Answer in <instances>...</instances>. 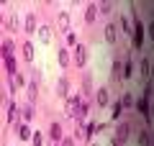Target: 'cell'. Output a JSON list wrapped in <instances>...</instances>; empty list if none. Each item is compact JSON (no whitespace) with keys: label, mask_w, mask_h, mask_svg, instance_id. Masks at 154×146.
<instances>
[{"label":"cell","mask_w":154,"mask_h":146,"mask_svg":"<svg viewBox=\"0 0 154 146\" xmlns=\"http://www.w3.org/2000/svg\"><path fill=\"white\" fill-rule=\"evenodd\" d=\"M98 11H100V13H110V11H113V5H110V3H100Z\"/></svg>","instance_id":"d6a6232c"},{"label":"cell","mask_w":154,"mask_h":146,"mask_svg":"<svg viewBox=\"0 0 154 146\" xmlns=\"http://www.w3.org/2000/svg\"><path fill=\"white\" fill-rule=\"evenodd\" d=\"M152 118H154V105H152Z\"/></svg>","instance_id":"d590c367"},{"label":"cell","mask_w":154,"mask_h":146,"mask_svg":"<svg viewBox=\"0 0 154 146\" xmlns=\"http://www.w3.org/2000/svg\"><path fill=\"white\" fill-rule=\"evenodd\" d=\"M139 72H141V77H144V80H146V77H149V72H152V62H149L146 56H144V59H141V64H139Z\"/></svg>","instance_id":"d6986e66"},{"label":"cell","mask_w":154,"mask_h":146,"mask_svg":"<svg viewBox=\"0 0 154 146\" xmlns=\"http://www.w3.org/2000/svg\"><path fill=\"white\" fill-rule=\"evenodd\" d=\"M72 62H75V67H85V62H88V46H85V44H77L75 46Z\"/></svg>","instance_id":"277c9868"},{"label":"cell","mask_w":154,"mask_h":146,"mask_svg":"<svg viewBox=\"0 0 154 146\" xmlns=\"http://www.w3.org/2000/svg\"><path fill=\"white\" fill-rule=\"evenodd\" d=\"M144 44V23L139 18H134V33H131V46L134 49H141Z\"/></svg>","instance_id":"3957f363"},{"label":"cell","mask_w":154,"mask_h":146,"mask_svg":"<svg viewBox=\"0 0 154 146\" xmlns=\"http://www.w3.org/2000/svg\"><path fill=\"white\" fill-rule=\"evenodd\" d=\"M3 62H5V72L8 75H18V67H16V56H13V41H3Z\"/></svg>","instance_id":"7a4b0ae2"},{"label":"cell","mask_w":154,"mask_h":146,"mask_svg":"<svg viewBox=\"0 0 154 146\" xmlns=\"http://www.w3.org/2000/svg\"><path fill=\"white\" fill-rule=\"evenodd\" d=\"M31 144H33V146H44V136L38 133V131H33V138H31Z\"/></svg>","instance_id":"f1b7e54d"},{"label":"cell","mask_w":154,"mask_h":146,"mask_svg":"<svg viewBox=\"0 0 154 146\" xmlns=\"http://www.w3.org/2000/svg\"><path fill=\"white\" fill-rule=\"evenodd\" d=\"M16 118H18V105L11 103V105H8V118H5V120H8V123H13Z\"/></svg>","instance_id":"603a6c76"},{"label":"cell","mask_w":154,"mask_h":146,"mask_svg":"<svg viewBox=\"0 0 154 146\" xmlns=\"http://www.w3.org/2000/svg\"><path fill=\"white\" fill-rule=\"evenodd\" d=\"M128 133H131L128 123H118V128H116V144H126V141H128Z\"/></svg>","instance_id":"5b68a950"},{"label":"cell","mask_w":154,"mask_h":146,"mask_svg":"<svg viewBox=\"0 0 154 146\" xmlns=\"http://www.w3.org/2000/svg\"><path fill=\"white\" fill-rule=\"evenodd\" d=\"M121 105H123V108H131V105H134V95H131V92H126V95L121 97Z\"/></svg>","instance_id":"83f0119b"},{"label":"cell","mask_w":154,"mask_h":146,"mask_svg":"<svg viewBox=\"0 0 154 146\" xmlns=\"http://www.w3.org/2000/svg\"><path fill=\"white\" fill-rule=\"evenodd\" d=\"M95 103H98L100 108H103V105H108V90H105V87H100V90H98V95H95Z\"/></svg>","instance_id":"2e32d148"},{"label":"cell","mask_w":154,"mask_h":146,"mask_svg":"<svg viewBox=\"0 0 154 146\" xmlns=\"http://www.w3.org/2000/svg\"><path fill=\"white\" fill-rule=\"evenodd\" d=\"M62 146H72V138H69V136H64V141H62Z\"/></svg>","instance_id":"836d02e7"},{"label":"cell","mask_w":154,"mask_h":146,"mask_svg":"<svg viewBox=\"0 0 154 146\" xmlns=\"http://www.w3.org/2000/svg\"><path fill=\"white\" fill-rule=\"evenodd\" d=\"M57 26H59L64 33H69V13H67V11L59 13V18H57Z\"/></svg>","instance_id":"30bf717a"},{"label":"cell","mask_w":154,"mask_h":146,"mask_svg":"<svg viewBox=\"0 0 154 146\" xmlns=\"http://www.w3.org/2000/svg\"><path fill=\"white\" fill-rule=\"evenodd\" d=\"M64 44H67V46H77V33L69 31V33L64 36Z\"/></svg>","instance_id":"4316f807"},{"label":"cell","mask_w":154,"mask_h":146,"mask_svg":"<svg viewBox=\"0 0 154 146\" xmlns=\"http://www.w3.org/2000/svg\"><path fill=\"white\" fill-rule=\"evenodd\" d=\"M131 72H134V64H131V59H128L126 64H123V80H128V77H131Z\"/></svg>","instance_id":"f546056e"},{"label":"cell","mask_w":154,"mask_h":146,"mask_svg":"<svg viewBox=\"0 0 154 146\" xmlns=\"http://www.w3.org/2000/svg\"><path fill=\"white\" fill-rule=\"evenodd\" d=\"M26 92H28V105H33V100L38 97V87H36V82H28V85H26Z\"/></svg>","instance_id":"7c38bea8"},{"label":"cell","mask_w":154,"mask_h":146,"mask_svg":"<svg viewBox=\"0 0 154 146\" xmlns=\"http://www.w3.org/2000/svg\"><path fill=\"white\" fill-rule=\"evenodd\" d=\"M64 113L69 115L72 120L82 123V120H85V118H82V97H80V95H69V97L64 100Z\"/></svg>","instance_id":"6da1fadb"},{"label":"cell","mask_w":154,"mask_h":146,"mask_svg":"<svg viewBox=\"0 0 154 146\" xmlns=\"http://www.w3.org/2000/svg\"><path fill=\"white\" fill-rule=\"evenodd\" d=\"M33 31H36V16H33V13H28V16H26V33L31 36Z\"/></svg>","instance_id":"ac0fdd59"},{"label":"cell","mask_w":154,"mask_h":146,"mask_svg":"<svg viewBox=\"0 0 154 146\" xmlns=\"http://www.w3.org/2000/svg\"><path fill=\"white\" fill-rule=\"evenodd\" d=\"M18 138H23V141H31V138H33V133H31V128H28V123H21V126H18Z\"/></svg>","instance_id":"9a60e30c"},{"label":"cell","mask_w":154,"mask_h":146,"mask_svg":"<svg viewBox=\"0 0 154 146\" xmlns=\"http://www.w3.org/2000/svg\"><path fill=\"white\" fill-rule=\"evenodd\" d=\"M121 110H123V105H121V100H116L113 105H110V118H121Z\"/></svg>","instance_id":"7402d4cb"},{"label":"cell","mask_w":154,"mask_h":146,"mask_svg":"<svg viewBox=\"0 0 154 146\" xmlns=\"http://www.w3.org/2000/svg\"><path fill=\"white\" fill-rule=\"evenodd\" d=\"M21 51H23V59H26V62H33V44L31 41H23Z\"/></svg>","instance_id":"5bb4252c"},{"label":"cell","mask_w":154,"mask_h":146,"mask_svg":"<svg viewBox=\"0 0 154 146\" xmlns=\"http://www.w3.org/2000/svg\"><path fill=\"white\" fill-rule=\"evenodd\" d=\"M139 146H149V133H146V131L139 133Z\"/></svg>","instance_id":"1f68e13d"},{"label":"cell","mask_w":154,"mask_h":146,"mask_svg":"<svg viewBox=\"0 0 154 146\" xmlns=\"http://www.w3.org/2000/svg\"><path fill=\"white\" fill-rule=\"evenodd\" d=\"M21 85H28V82H26V75H21V72H18V75H13V90H16V87H21Z\"/></svg>","instance_id":"d4e9b609"},{"label":"cell","mask_w":154,"mask_h":146,"mask_svg":"<svg viewBox=\"0 0 154 146\" xmlns=\"http://www.w3.org/2000/svg\"><path fill=\"white\" fill-rule=\"evenodd\" d=\"M57 62H59V67H69L72 64V56H69V51H67V49H59V54H57Z\"/></svg>","instance_id":"8fae6325"},{"label":"cell","mask_w":154,"mask_h":146,"mask_svg":"<svg viewBox=\"0 0 154 146\" xmlns=\"http://www.w3.org/2000/svg\"><path fill=\"white\" fill-rule=\"evenodd\" d=\"M90 146H98V144H90Z\"/></svg>","instance_id":"8d00e7d4"},{"label":"cell","mask_w":154,"mask_h":146,"mask_svg":"<svg viewBox=\"0 0 154 146\" xmlns=\"http://www.w3.org/2000/svg\"><path fill=\"white\" fill-rule=\"evenodd\" d=\"M57 95L64 97V100L69 97V80H67V77H62V80L57 82Z\"/></svg>","instance_id":"8992f818"},{"label":"cell","mask_w":154,"mask_h":146,"mask_svg":"<svg viewBox=\"0 0 154 146\" xmlns=\"http://www.w3.org/2000/svg\"><path fill=\"white\" fill-rule=\"evenodd\" d=\"M38 38H41L44 44H49L51 41V28L49 26H41V28H38Z\"/></svg>","instance_id":"ffe728a7"},{"label":"cell","mask_w":154,"mask_h":146,"mask_svg":"<svg viewBox=\"0 0 154 146\" xmlns=\"http://www.w3.org/2000/svg\"><path fill=\"white\" fill-rule=\"evenodd\" d=\"M49 136H51V141H54V144L64 141V133H62V126H59V123H51V128H49Z\"/></svg>","instance_id":"9c48e42d"},{"label":"cell","mask_w":154,"mask_h":146,"mask_svg":"<svg viewBox=\"0 0 154 146\" xmlns=\"http://www.w3.org/2000/svg\"><path fill=\"white\" fill-rule=\"evenodd\" d=\"M136 108H139V113H141L146 120H152V113H149V103H146V97H141V100H139Z\"/></svg>","instance_id":"4fadbf2b"},{"label":"cell","mask_w":154,"mask_h":146,"mask_svg":"<svg viewBox=\"0 0 154 146\" xmlns=\"http://www.w3.org/2000/svg\"><path fill=\"white\" fill-rule=\"evenodd\" d=\"M51 146H59V144H51Z\"/></svg>","instance_id":"74e56055"},{"label":"cell","mask_w":154,"mask_h":146,"mask_svg":"<svg viewBox=\"0 0 154 146\" xmlns=\"http://www.w3.org/2000/svg\"><path fill=\"white\" fill-rule=\"evenodd\" d=\"M103 36H105L108 44H116V38H118V28H116V23H108V26H105Z\"/></svg>","instance_id":"ba28073f"},{"label":"cell","mask_w":154,"mask_h":146,"mask_svg":"<svg viewBox=\"0 0 154 146\" xmlns=\"http://www.w3.org/2000/svg\"><path fill=\"white\" fill-rule=\"evenodd\" d=\"M149 38H152V41H154V23H152V26H149Z\"/></svg>","instance_id":"e575fe53"},{"label":"cell","mask_w":154,"mask_h":146,"mask_svg":"<svg viewBox=\"0 0 154 146\" xmlns=\"http://www.w3.org/2000/svg\"><path fill=\"white\" fill-rule=\"evenodd\" d=\"M113 80H123V67H121V62H118V59L113 62Z\"/></svg>","instance_id":"cb8c5ba5"},{"label":"cell","mask_w":154,"mask_h":146,"mask_svg":"<svg viewBox=\"0 0 154 146\" xmlns=\"http://www.w3.org/2000/svg\"><path fill=\"white\" fill-rule=\"evenodd\" d=\"M103 131V126H95V123H88L85 126V138H93L95 133H100Z\"/></svg>","instance_id":"e0dca14e"},{"label":"cell","mask_w":154,"mask_h":146,"mask_svg":"<svg viewBox=\"0 0 154 146\" xmlns=\"http://www.w3.org/2000/svg\"><path fill=\"white\" fill-rule=\"evenodd\" d=\"M100 16V11H98V5L95 3H90L88 8H85V23H95V18Z\"/></svg>","instance_id":"52a82bcc"},{"label":"cell","mask_w":154,"mask_h":146,"mask_svg":"<svg viewBox=\"0 0 154 146\" xmlns=\"http://www.w3.org/2000/svg\"><path fill=\"white\" fill-rule=\"evenodd\" d=\"M16 26H18L16 16H13V18H5V28H8V31H16Z\"/></svg>","instance_id":"4dcf8cb0"},{"label":"cell","mask_w":154,"mask_h":146,"mask_svg":"<svg viewBox=\"0 0 154 146\" xmlns=\"http://www.w3.org/2000/svg\"><path fill=\"white\" fill-rule=\"evenodd\" d=\"M21 115H23V123H28V120H33V105H26Z\"/></svg>","instance_id":"484cf974"},{"label":"cell","mask_w":154,"mask_h":146,"mask_svg":"<svg viewBox=\"0 0 154 146\" xmlns=\"http://www.w3.org/2000/svg\"><path fill=\"white\" fill-rule=\"evenodd\" d=\"M121 28L128 33V36H131V33H134V21H131L128 16H123V18H121Z\"/></svg>","instance_id":"44dd1931"}]
</instances>
